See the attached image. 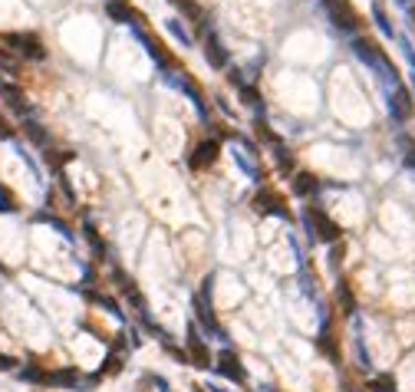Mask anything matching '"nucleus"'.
<instances>
[{"label": "nucleus", "instance_id": "1", "mask_svg": "<svg viewBox=\"0 0 415 392\" xmlns=\"http://www.w3.org/2000/svg\"><path fill=\"white\" fill-rule=\"evenodd\" d=\"M303 221H307V228H310V238H320V241H326V244H336L343 238V228H340L326 211H320V208H307Z\"/></svg>", "mask_w": 415, "mask_h": 392}, {"label": "nucleus", "instance_id": "2", "mask_svg": "<svg viewBox=\"0 0 415 392\" xmlns=\"http://www.w3.org/2000/svg\"><path fill=\"white\" fill-rule=\"evenodd\" d=\"M323 7L330 13V20L340 34H356L359 30V13L349 7V0H323Z\"/></svg>", "mask_w": 415, "mask_h": 392}, {"label": "nucleus", "instance_id": "3", "mask_svg": "<svg viewBox=\"0 0 415 392\" xmlns=\"http://www.w3.org/2000/svg\"><path fill=\"white\" fill-rule=\"evenodd\" d=\"M3 40H7V46H10L17 57H23V59H46V46H43V40H40L36 34H7Z\"/></svg>", "mask_w": 415, "mask_h": 392}, {"label": "nucleus", "instance_id": "4", "mask_svg": "<svg viewBox=\"0 0 415 392\" xmlns=\"http://www.w3.org/2000/svg\"><path fill=\"white\" fill-rule=\"evenodd\" d=\"M412 112H415V96L399 82L395 89H389V115L395 122H409Z\"/></svg>", "mask_w": 415, "mask_h": 392}, {"label": "nucleus", "instance_id": "5", "mask_svg": "<svg viewBox=\"0 0 415 392\" xmlns=\"http://www.w3.org/2000/svg\"><path fill=\"white\" fill-rule=\"evenodd\" d=\"M205 59L211 69H228L231 66V53L228 46L221 43V36L211 30V27H205Z\"/></svg>", "mask_w": 415, "mask_h": 392}, {"label": "nucleus", "instance_id": "6", "mask_svg": "<svg viewBox=\"0 0 415 392\" xmlns=\"http://www.w3.org/2000/svg\"><path fill=\"white\" fill-rule=\"evenodd\" d=\"M136 36H138V43L145 46V53H149V59L161 69V73H175V59L168 57V53H165V46H161L159 40H152V36L145 34L142 27H136Z\"/></svg>", "mask_w": 415, "mask_h": 392}, {"label": "nucleus", "instance_id": "7", "mask_svg": "<svg viewBox=\"0 0 415 392\" xmlns=\"http://www.w3.org/2000/svg\"><path fill=\"white\" fill-rule=\"evenodd\" d=\"M254 211H257V215H277V218H290V211L284 208L280 195H277V191H270V188H264L261 195L254 198Z\"/></svg>", "mask_w": 415, "mask_h": 392}, {"label": "nucleus", "instance_id": "8", "mask_svg": "<svg viewBox=\"0 0 415 392\" xmlns=\"http://www.w3.org/2000/svg\"><path fill=\"white\" fill-rule=\"evenodd\" d=\"M0 92H3V99L10 106L17 115H30V99L23 96L20 86H10V82H0Z\"/></svg>", "mask_w": 415, "mask_h": 392}, {"label": "nucleus", "instance_id": "9", "mask_svg": "<svg viewBox=\"0 0 415 392\" xmlns=\"http://www.w3.org/2000/svg\"><path fill=\"white\" fill-rule=\"evenodd\" d=\"M218 152H221V145L214 142V138H211V142H201V145L195 149V155H191V168L201 172V168H208V165H214V161H218Z\"/></svg>", "mask_w": 415, "mask_h": 392}, {"label": "nucleus", "instance_id": "10", "mask_svg": "<svg viewBox=\"0 0 415 392\" xmlns=\"http://www.w3.org/2000/svg\"><path fill=\"white\" fill-rule=\"evenodd\" d=\"M320 188H323L320 175H313V172H297V178H293V195H300V198L316 195Z\"/></svg>", "mask_w": 415, "mask_h": 392}, {"label": "nucleus", "instance_id": "11", "mask_svg": "<svg viewBox=\"0 0 415 392\" xmlns=\"http://www.w3.org/2000/svg\"><path fill=\"white\" fill-rule=\"evenodd\" d=\"M105 13L112 17L115 23H126V27H136V13L126 0H105Z\"/></svg>", "mask_w": 415, "mask_h": 392}, {"label": "nucleus", "instance_id": "12", "mask_svg": "<svg viewBox=\"0 0 415 392\" xmlns=\"http://www.w3.org/2000/svg\"><path fill=\"white\" fill-rule=\"evenodd\" d=\"M175 7H178V10L184 13V17H188V20L191 23H198V27H208V20H205V10H201V7H198L195 0H172Z\"/></svg>", "mask_w": 415, "mask_h": 392}, {"label": "nucleus", "instance_id": "13", "mask_svg": "<svg viewBox=\"0 0 415 392\" xmlns=\"http://www.w3.org/2000/svg\"><path fill=\"white\" fill-rule=\"evenodd\" d=\"M238 92H241L244 106H251V109H261V112H264V96H261V89H257V86H251V82H241V86H238Z\"/></svg>", "mask_w": 415, "mask_h": 392}, {"label": "nucleus", "instance_id": "14", "mask_svg": "<svg viewBox=\"0 0 415 392\" xmlns=\"http://www.w3.org/2000/svg\"><path fill=\"white\" fill-rule=\"evenodd\" d=\"M221 372H224V376H231V379L244 382V369H241V363H238V356H231L228 349L221 353Z\"/></svg>", "mask_w": 415, "mask_h": 392}, {"label": "nucleus", "instance_id": "15", "mask_svg": "<svg viewBox=\"0 0 415 392\" xmlns=\"http://www.w3.org/2000/svg\"><path fill=\"white\" fill-rule=\"evenodd\" d=\"M0 73H7V76H17V73H20V59H17V53L0 50Z\"/></svg>", "mask_w": 415, "mask_h": 392}, {"label": "nucleus", "instance_id": "16", "mask_svg": "<svg viewBox=\"0 0 415 392\" xmlns=\"http://www.w3.org/2000/svg\"><path fill=\"white\" fill-rule=\"evenodd\" d=\"M372 20H376V27H379L386 36H395V27L389 23V17H386V10H382V3H372Z\"/></svg>", "mask_w": 415, "mask_h": 392}, {"label": "nucleus", "instance_id": "17", "mask_svg": "<svg viewBox=\"0 0 415 392\" xmlns=\"http://www.w3.org/2000/svg\"><path fill=\"white\" fill-rule=\"evenodd\" d=\"M13 211H20V208H17V198H13V191L7 184H0V215H13Z\"/></svg>", "mask_w": 415, "mask_h": 392}, {"label": "nucleus", "instance_id": "18", "mask_svg": "<svg viewBox=\"0 0 415 392\" xmlns=\"http://www.w3.org/2000/svg\"><path fill=\"white\" fill-rule=\"evenodd\" d=\"M165 27H168V34H172L175 40H182L184 46H191V43H195V40H191V34H188V30L182 27V20H165Z\"/></svg>", "mask_w": 415, "mask_h": 392}, {"label": "nucleus", "instance_id": "19", "mask_svg": "<svg viewBox=\"0 0 415 392\" xmlns=\"http://www.w3.org/2000/svg\"><path fill=\"white\" fill-rule=\"evenodd\" d=\"M27 136L34 138V142H40V145H46V132H43V126H40V122H34V119H27Z\"/></svg>", "mask_w": 415, "mask_h": 392}, {"label": "nucleus", "instance_id": "20", "mask_svg": "<svg viewBox=\"0 0 415 392\" xmlns=\"http://www.w3.org/2000/svg\"><path fill=\"white\" fill-rule=\"evenodd\" d=\"M340 300H343V307H346V313H356V300H353V293H349V287L346 284H340Z\"/></svg>", "mask_w": 415, "mask_h": 392}, {"label": "nucleus", "instance_id": "21", "mask_svg": "<svg viewBox=\"0 0 415 392\" xmlns=\"http://www.w3.org/2000/svg\"><path fill=\"white\" fill-rule=\"evenodd\" d=\"M372 389L376 392H395V382H392V376H379V379H372Z\"/></svg>", "mask_w": 415, "mask_h": 392}, {"label": "nucleus", "instance_id": "22", "mask_svg": "<svg viewBox=\"0 0 415 392\" xmlns=\"http://www.w3.org/2000/svg\"><path fill=\"white\" fill-rule=\"evenodd\" d=\"M277 161H280V168H293V155L284 145H277Z\"/></svg>", "mask_w": 415, "mask_h": 392}, {"label": "nucleus", "instance_id": "23", "mask_svg": "<svg viewBox=\"0 0 415 392\" xmlns=\"http://www.w3.org/2000/svg\"><path fill=\"white\" fill-rule=\"evenodd\" d=\"M399 46H402L405 59H409V66H412V73H415V50H412V43H409V40H405V36H399Z\"/></svg>", "mask_w": 415, "mask_h": 392}, {"label": "nucleus", "instance_id": "24", "mask_svg": "<svg viewBox=\"0 0 415 392\" xmlns=\"http://www.w3.org/2000/svg\"><path fill=\"white\" fill-rule=\"evenodd\" d=\"M13 136V129L7 126V122H3V119H0V138H10Z\"/></svg>", "mask_w": 415, "mask_h": 392}, {"label": "nucleus", "instance_id": "25", "mask_svg": "<svg viewBox=\"0 0 415 392\" xmlns=\"http://www.w3.org/2000/svg\"><path fill=\"white\" fill-rule=\"evenodd\" d=\"M409 17H412V20H415V7H409Z\"/></svg>", "mask_w": 415, "mask_h": 392}, {"label": "nucleus", "instance_id": "26", "mask_svg": "<svg viewBox=\"0 0 415 392\" xmlns=\"http://www.w3.org/2000/svg\"><path fill=\"white\" fill-rule=\"evenodd\" d=\"M412 96H415V82H412Z\"/></svg>", "mask_w": 415, "mask_h": 392}, {"label": "nucleus", "instance_id": "27", "mask_svg": "<svg viewBox=\"0 0 415 392\" xmlns=\"http://www.w3.org/2000/svg\"><path fill=\"white\" fill-rule=\"evenodd\" d=\"M399 3H409V0H399Z\"/></svg>", "mask_w": 415, "mask_h": 392}]
</instances>
